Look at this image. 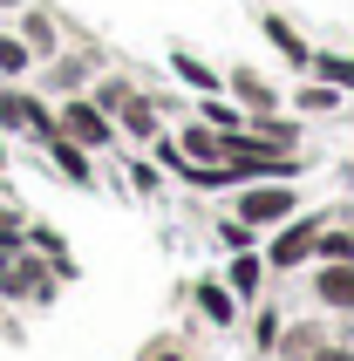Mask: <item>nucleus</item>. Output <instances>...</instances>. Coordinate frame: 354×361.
<instances>
[{"label": "nucleus", "instance_id": "obj_1", "mask_svg": "<svg viewBox=\"0 0 354 361\" xmlns=\"http://www.w3.org/2000/svg\"><path fill=\"white\" fill-rule=\"evenodd\" d=\"M300 212V191L286 178H266V184H252V191H238V219L252 225V232H273V225H286Z\"/></svg>", "mask_w": 354, "mask_h": 361}, {"label": "nucleus", "instance_id": "obj_2", "mask_svg": "<svg viewBox=\"0 0 354 361\" xmlns=\"http://www.w3.org/2000/svg\"><path fill=\"white\" fill-rule=\"evenodd\" d=\"M55 123H61V137H75L82 150H102V143L116 137V116H109L96 96H68V102L55 109Z\"/></svg>", "mask_w": 354, "mask_h": 361}, {"label": "nucleus", "instance_id": "obj_3", "mask_svg": "<svg viewBox=\"0 0 354 361\" xmlns=\"http://www.w3.org/2000/svg\"><path fill=\"white\" fill-rule=\"evenodd\" d=\"M0 300H35V307L55 300V273H41L35 245H20L14 259H7V273H0Z\"/></svg>", "mask_w": 354, "mask_h": 361}, {"label": "nucleus", "instance_id": "obj_4", "mask_svg": "<svg viewBox=\"0 0 354 361\" xmlns=\"http://www.w3.org/2000/svg\"><path fill=\"white\" fill-rule=\"evenodd\" d=\"M314 239H320V219L293 212V219L279 225V239L266 245V266H279V273H286V266H307V259H314Z\"/></svg>", "mask_w": 354, "mask_h": 361}, {"label": "nucleus", "instance_id": "obj_5", "mask_svg": "<svg viewBox=\"0 0 354 361\" xmlns=\"http://www.w3.org/2000/svg\"><path fill=\"white\" fill-rule=\"evenodd\" d=\"M314 300L334 307V314H354V259H320L314 273Z\"/></svg>", "mask_w": 354, "mask_h": 361}, {"label": "nucleus", "instance_id": "obj_6", "mask_svg": "<svg viewBox=\"0 0 354 361\" xmlns=\"http://www.w3.org/2000/svg\"><path fill=\"white\" fill-rule=\"evenodd\" d=\"M238 130H245V137H232V130H225V137H232V143H252V150H300V130H293V123H279L273 109H266V116H245Z\"/></svg>", "mask_w": 354, "mask_h": 361}, {"label": "nucleus", "instance_id": "obj_7", "mask_svg": "<svg viewBox=\"0 0 354 361\" xmlns=\"http://www.w3.org/2000/svg\"><path fill=\"white\" fill-rule=\"evenodd\" d=\"M177 150H184V157H191V164H225V130H212V123L197 116L191 130L177 137Z\"/></svg>", "mask_w": 354, "mask_h": 361}, {"label": "nucleus", "instance_id": "obj_8", "mask_svg": "<svg viewBox=\"0 0 354 361\" xmlns=\"http://www.w3.org/2000/svg\"><path fill=\"white\" fill-rule=\"evenodd\" d=\"M259 27H266V41H273V48H279L286 61H293V68H314V48H307V41L293 35V20H286V14H266Z\"/></svg>", "mask_w": 354, "mask_h": 361}, {"label": "nucleus", "instance_id": "obj_9", "mask_svg": "<svg viewBox=\"0 0 354 361\" xmlns=\"http://www.w3.org/2000/svg\"><path fill=\"white\" fill-rule=\"evenodd\" d=\"M41 150H48V157H55V164H61V171H68L75 184H96V164H89V150H82L75 137H61V130H55V137L41 143Z\"/></svg>", "mask_w": 354, "mask_h": 361}, {"label": "nucleus", "instance_id": "obj_10", "mask_svg": "<svg viewBox=\"0 0 354 361\" xmlns=\"http://www.w3.org/2000/svg\"><path fill=\"white\" fill-rule=\"evenodd\" d=\"M232 96L238 102H245V116H266V109H273V82H266V75H259V68H238V75H232Z\"/></svg>", "mask_w": 354, "mask_h": 361}, {"label": "nucleus", "instance_id": "obj_11", "mask_svg": "<svg viewBox=\"0 0 354 361\" xmlns=\"http://www.w3.org/2000/svg\"><path fill=\"white\" fill-rule=\"evenodd\" d=\"M197 307H205V321H218V327L238 321V293H232V286H218V280L197 286Z\"/></svg>", "mask_w": 354, "mask_h": 361}, {"label": "nucleus", "instance_id": "obj_12", "mask_svg": "<svg viewBox=\"0 0 354 361\" xmlns=\"http://www.w3.org/2000/svg\"><path fill=\"white\" fill-rule=\"evenodd\" d=\"M116 123L130 130V137H143V143H157V137H164V130H157V109H150L143 96H130V102H123V109H116Z\"/></svg>", "mask_w": 354, "mask_h": 361}, {"label": "nucleus", "instance_id": "obj_13", "mask_svg": "<svg viewBox=\"0 0 354 361\" xmlns=\"http://www.w3.org/2000/svg\"><path fill=\"white\" fill-rule=\"evenodd\" d=\"M259 280H266L259 252H252V245H238V259H232V280H225V286H232L238 300H252V293H259Z\"/></svg>", "mask_w": 354, "mask_h": 361}, {"label": "nucleus", "instance_id": "obj_14", "mask_svg": "<svg viewBox=\"0 0 354 361\" xmlns=\"http://www.w3.org/2000/svg\"><path fill=\"white\" fill-rule=\"evenodd\" d=\"M314 259H354V232H348V225H320Z\"/></svg>", "mask_w": 354, "mask_h": 361}, {"label": "nucleus", "instance_id": "obj_15", "mask_svg": "<svg viewBox=\"0 0 354 361\" xmlns=\"http://www.w3.org/2000/svg\"><path fill=\"white\" fill-rule=\"evenodd\" d=\"M20 41H28L35 55H55V20H48V14H28V20H20Z\"/></svg>", "mask_w": 354, "mask_h": 361}, {"label": "nucleus", "instance_id": "obj_16", "mask_svg": "<svg viewBox=\"0 0 354 361\" xmlns=\"http://www.w3.org/2000/svg\"><path fill=\"white\" fill-rule=\"evenodd\" d=\"M28 61H35V48L20 35H0V75H28Z\"/></svg>", "mask_w": 354, "mask_h": 361}, {"label": "nucleus", "instance_id": "obj_17", "mask_svg": "<svg viewBox=\"0 0 354 361\" xmlns=\"http://www.w3.org/2000/svg\"><path fill=\"white\" fill-rule=\"evenodd\" d=\"M171 68H177V75H184V82H191V89H205V96H212V89H218V75H212V68H205V61H197V55H184V48H177V55H171Z\"/></svg>", "mask_w": 354, "mask_h": 361}, {"label": "nucleus", "instance_id": "obj_18", "mask_svg": "<svg viewBox=\"0 0 354 361\" xmlns=\"http://www.w3.org/2000/svg\"><path fill=\"white\" fill-rule=\"evenodd\" d=\"M314 68H320L327 82H341V89L354 96V61H341V55H314Z\"/></svg>", "mask_w": 354, "mask_h": 361}, {"label": "nucleus", "instance_id": "obj_19", "mask_svg": "<svg viewBox=\"0 0 354 361\" xmlns=\"http://www.w3.org/2000/svg\"><path fill=\"white\" fill-rule=\"evenodd\" d=\"M130 96H137V89H130V82H116V75H109V82H96V102L109 109V116H116V109H123Z\"/></svg>", "mask_w": 354, "mask_h": 361}, {"label": "nucleus", "instance_id": "obj_20", "mask_svg": "<svg viewBox=\"0 0 354 361\" xmlns=\"http://www.w3.org/2000/svg\"><path fill=\"white\" fill-rule=\"evenodd\" d=\"M218 239H225V245H232V252H238V245H252L259 232H252V225H245V219H225V225H218Z\"/></svg>", "mask_w": 354, "mask_h": 361}, {"label": "nucleus", "instance_id": "obj_21", "mask_svg": "<svg viewBox=\"0 0 354 361\" xmlns=\"http://www.w3.org/2000/svg\"><path fill=\"white\" fill-rule=\"evenodd\" d=\"M314 348H320V334H314V327H293V334H286V355H293V361H307Z\"/></svg>", "mask_w": 354, "mask_h": 361}, {"label": "nucleus", "instance_id": "obj_22", "mask_svg": "<svg viewBox=\"0 0 354 361\" xmlns=\"http://www.w3.org/2000/svg\"><path fill=\"white\" fill-rule=\"evenodd\" d=\"M143 361H184V348H177V341H150V348H143Z\"/></svg>", "mask_w": 354, "mask_h": 361}, {"label": "nucleus", "instance_id": "obj_23", "mask_svg": "<svg viewBox=\"0 0 354 361\" xmlns=\"http://www.w3.org/2000/svg\"><path fill=\"white\" fill-rule=\"evenodd\" d=\"M300 102H307V109H334L341 96H334V89H314V82H307V96H300Z\"/></svg>", "mask_w": 354, "mask_h": 361}, {"label": "nucleus", "instance_id": "obj_24", "mask_svg": "<svg viewBox=\"0 0 354 361\" xmlns=\"http://www.w3.org/2000/svg\"><path fill=\"white\" fill-rule=\"evenodd\" d=\"M307 361H354V348H314Z\"/></svg>", "mask_w": 354, "mask_h": 361}]
</instances>
